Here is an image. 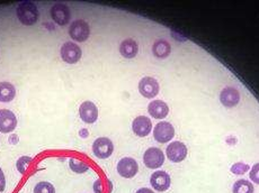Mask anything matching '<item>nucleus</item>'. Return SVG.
<instances>
[{"label": "nucleus", "instance_id": "f257e3e1", "mask_svg": "<svg viewBox=\"0 0 259 193\" xmlns=\"http://www.w3.org/2000/svg\"><path fill=\"white\" fill-rule=\"evenodd\" d=\"M16 15L19 22L23 25H26V26H32L38 19V11L36 6L29 2L19 4L16 9Z\"/></svg>", "mask_w": 259, "mask_h": 193}, {"label": "nucleus", "instance_id": "f03ea898", "mask_svg": "<svg viewBox=\"0 0 259 193\" xmlns=\"http://www.w3.org/2000/svg\"><path fill=\"white\" fill-rule=\"evenodd\" d=\"M143 162L149 169H159L165 162V155L160 148L150 147L144 152Z\"/></svg>", "mask_w": 259, "mask_h": 193}, {"label": "nucleus", "instance_id": "7ed1b4c3", "mask_svg": "<svg viewBox=\"0 0 259 193\" xmlns=\"http://www.w3.org/2000/svg\"><path fill=\"white\" fill-rule=\"evenodd\" d=\"M60 54H61V57L64 62H67L69 64H74L80 60L82 52L81 48L79 47L77 44H74L72 42H67L62 45Z\"/></svg>", "mask_w": 259, "mask_h": 193}, {"label": "nucleus", "instance_id": "20e7f679", "mask_svg": "<svg viewBox=\"0 0 259 193\" xmlns=\"http://www.w3.org/2000/svg\"><path fill=\"white\" fill-rule=\"evenodd\" d=\"M114 151V145L112 141L107 137H99L93 144V152L98 158H108Z\"/></svg>", "mask_w": 259, "mask_h": 193}, {"label": "nucleus", "instance_id": "39448f33", "mask_svg": "<svg viewBox=\"0 0 259 193\" xmlns=\"http://www.w3.org/2000/svg\"><path fill=\"white\" fill-rule=\"evenodd\" d=\"M89 34H91V28H89V25L83 21H74L69 27V35L77 42L87 41Z\"/></svg>", "mask_w": 259, "mask_h": 193}, {"label": "nucleus", "instance_id": "423d86ee", "mask_svg": "<svg viewBox=\"0 0 259 193\" xmlns=\"http://www.w3.org/2000/svg\"><path fill=\"white\" fill-rule=\"evenodd\" d=\"M139 171V165L137 161L132 157H123L117 163V172L118 174L125 179H131L136 176Z\"/></svg>", "mask_w": 259, "mask_h": 193}, {"label": "nucleus", "instance_id": "0eeeda50", "mask_svg": "<svg viewBox=\"0 0 259 193\" xmlns=\"http://www.w3.org/2000/svg\"><path fill=\"white\" fill-rule=\"evenodd\" d=\"M175 135V130L170 122L167 121H160L157 123L153 130V136L156 141L159 143H167L171 141V138Z\"/></svg>", "mask_w": 259, "mask_h": 193}, {"label": "nucleus", "instance_id": "6e6552de", "mask_svg": "<svg viewBox=\"0 0 259 193\" xmlns=\"http://www.w3.org/2000/svg\"><path fill=\"white\" fill-rule=\"evenodd\" d=\"M50 14H51V17L53 21L58 25H61V26H64V25H67L69 22H70V18H71L70 8L64 4L53 5Z\"/></svg>", "mask_w": 259, "mask_h": 193}, {"label": "nucleus", "instance_id": "1a4fd4ad", "mask_svg": "<svg viewBox=\"0 0 259 193\" xmlns=\"http://www.w3.org/2000/svg\"><path fill=\"white\" fill-rule=\"evenodd\" d=\"M139 91L144 98H154L159 93V83L151 77H144L139 82Z\"/></svg>", "mask_w": 259, "mask_h": 193}, {"label": "nucleus", "instance_id": "9d476101", "mask_svg": "<svg viewBox=\"0 0 259 193\" xmlns=\"http://www.w3.org/2000/svg\"><path fill=\"white\" fill-rule=\"evenodd\" d=\"M167 156L171 162L179 163L184 161L187 156V147L182 142H172L169 144L167 150Z\"/></svg>", "mask_w": 259, "mask_h": 193}, {"label": "nucleus", "instance_id": "9b49d317", "mask_svg": "<svg viewBox=\"0 0 259 193\" xmlns=\"http://www.w3.org/2000/svg\"><path fill=\"white\" fill-rule=\"evenodd\" d=\"M17 126V118L15 113L8 109L0 110V132L12 133Z\"/></svg>", "mask_w": 259, "mask_h": 193}, {"label": "nucleus", "instance_id": "f8f14e48", "mask_svg": "<svg viewBox=\"0 0 259 193\" xmlns=\"http://www.w3.org/2000/svg\"><path fill=\"white\" fill-rule=\"evenodd\" d=\"M150 183L154 190L159 192H163L169 189L170 186V176L165 171H157L154 172L150 177Z\"/></svg>", "mask_w": 259, "mask_h": 193}, {"label": "nucleus", "instance_id": "ddd939ff", "mask_svg": "<svg viewBox=\"0 0 259 193\" xmlns=\"http://www.w3.org/2000/svg\"><path fill=\"white\" fill-rule=\"evenodd\" d=\"M79 115L84 122L94 123L98 118V109L94 102L84 101L79 107Z\"/></svg>", "mask_w": 259, "mask_h": 193}, {"label": "nucleus", "instance_id": "4468645a", "mask_svg": "<svg viewBox=\"0 0 259 193\" xmlns=\"http://www.w3.org/2000/svg\"><path fill=\"white\" fill-rule=\"evenodd\" d=\"M132 130L139 137H146L152 130V122L146 116H139L133 120Z\"/></svg>", "mask_w": 259, "mask_h": 193}, {"label": "nucleus", "instance_id": "2eb2a0df", "mask_svg": "<svg viewBox=\"0 0 259 193\" xmlns=\"http://www.w3.org/2000/svg\"><path fill=\"white\" fill-rule=\"evenodd\" d=\"M220 100L223 106L229 108L235 107L238 105L239 100H240V93H239L235 88L228 87L222 90L220 95Z\"/></svg>", "mask_w": 259, "mask_h": 193}, {"label": "nucleus", "instance_id": "dca6fc26", "mask_svg": "<svg viewBox=\"0 0 259 193\" xmlns=\"http://www.w3.org/2000/svg\"><path fill=\"white\" fill-rule=\"evenodd\" d=\"M148 111L156 119H163L168 115L169 108L167 103L163 102L162 100H153L152 102L149 103Z\"/></svg>", "mask_w": 259, "mask_h": 193}, {"label": "nucleus", "instance_id": "f3484780", "mask_svg": "<svg viewBox=\"0 0 259 193\" xmlns=\"http://www.w3.org/2000/svg\"><path fill=\"white\" fill-rule=\"evenodd\" d=\"M138 51H139L138 43L131 38L123 41L121 43V45H119V52H121L122 55L126 58L136 57Z\"/></svg>", "mask_w": 259, "mask_h": 193}, {"label": "nucleus", "instance_id": "a211bd4d", "mask_svg": "<svg viewBox=\"0 0 259 193\" xmlns=\"http://www.w3.org/2000/svg\"><path fill=\"white\" fill-rule=\"evenodd\" d=\"M170 44L165 41V39H158L152 46L153 54L159 58H166L170 54Z\"/></svg>", "mask_w": 259, "mask_h": 193}, {"label": "nucleus", "instance_id": "6ab92c4d", "mask_svg": "<svg viewBox=\"0 0 259 193\" xmlns=\"http://www.w3.org/2000/svg\"><path fill=\"white\" fill-rule=\"evenodd\" d=\"M16 96V89L9 82H0V101L11 102Z\"/></svg>", "mask_w": 259, "mask_h": 193}, {"label": "nucleus", "instance_id": "aec40b11", "mask_svg": "<svg viewBox=\"0 0 259 193\" xmlns=\"http://www.w3.org/2000/svg\"><path fill=\"white\" fill-rule=\"evenodd\" d=\"M233 193H253L252 183L247 180H238L233 184Z\"/></svg>", "mask_w": 259, "mask_h": 193}, {"label": "nucleus", "instance_id": "412c9836", "mask_svg": "<svg viewBox=\"0 0 259 193\" xmlns=\"http://www.w3.org/2000/svg\"><path fill=\"white\" fill-rule=\"evenodd\" d=\"M69 165H70V169L74 172L78 173V174H81V173L87 172L89 170V166L86 162L81 160H78V158H70L69 161Z\"/></svg>", "mask_w": 259, "mask_h": 193}, {"label": "nucleus", "instance_id": "4be33fe9", "mask_svg": "<svg viewBox=\"0 0 259 193\" xmlns=\"http://www.w3.org/2000/svg\"><path fill=\"white\" fill-rule=\"evenodd\" d=\"M34 193H56V189L51 183L39 182L34 187Z\"/></svg>", "mask_w": 259, "mask_h": 193}, {"label": "nucleus", "instance_id": "5701e85b", "mask_svg": "<svg viewBox=\"0 0 259 193\" xmlns=\"http://www.w3.org/2000/svg\"><path fill=\"white\" fill-rule=\"evenodd\" d=\"M31 162H32V157H29V156H23L19 158L16 163V167H17L18 172L21 173V174H24V173L26 172L27 166Z\"/></svg>", "mask_w": 259, "mask_h": 193}, {"label": "nucleus", "instance_id": "b1692460", "mask_svg": "<svg viewBox=\"0 0 259 193\" xmlns=\"http://www.w3.org/2000/svg\"><path fill=\"white\" fill-rule=\"evenodd\" d=\"M249 170V165L245 164V163H236L231 167V172L235 174H243Z\"/></svg>", "mask_w": 259, "mask_h": 193}, {"label": "nucleus", "instance_id": "393cba45", "mask_svg": "<svg viewBox=\"0 0 259 193\" xmlns=\"http://www.w3.org/2000/svg\"><path fill=\"white\" fill-rule=\"evenodd\" d=\"M250 179L253 183L259 184V163L252 166V169L250 171Z\"/></svg>", "mask_w": 259, "mask_h": 193}, {"label": "nucleus", "instance_id": "a878e982", "mask_svg": "<svg viewBox=\"0 0 259 193\" xmlns=\"http://www.w3.org/2000/svg\"><path fill=\"white\" fill-rule=\"evenodd\" d=\"M5 189H6V177H5L2 167H0V192L5 191Z\"/></svg>", "mask_w": 259, "mask_h": 193}, {"label": "nucleus", "instance_id": "bb28decb", "mask_svg": "<svg viewBox=\"0 0 259 193\" xmlns=\"http://www.w3.org/2000/svg\"><path fill=\"white\" fill-rule=\"evenodd\" d=\"M94 189L96 193H103V183L101 180H97L96 182H95Z\"/></svg>", "mask_w": 259, "mask_h": 193}, {"label": "nucleus", "instance_id": "cd10ccee", "mask_svg": "<svg viewBox=\"0 0 259 193\" xmlns=\"http://www.w3.org/2000/svg\"><path fill=\"white\" fill-rule=\"evenodd\" d=\"M136 193H154V192L150 189H148V187H142V189H139Z\"/></svg>", "mask_w": 259, "mask_h": 193}, {"label": "nucleus", "instance_id": "c85d7f7f", "mask_svg": "<svg viewBox=\"0 0 259 193\" xmlns=\"http://www.w3.org/2000/svg\"><path fill=\"white\" fill-rule=\"evenodd\" d=\"M79 134H80L81 137H87L88 136V131L84 130V128H82V130L80 131V133H79Z\"/></svg>", "mask_w": 259, "mask_h": 193}]
</instances>
